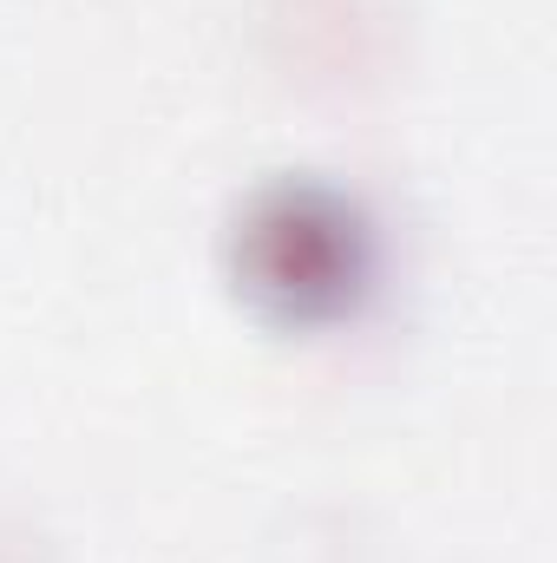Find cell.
<instances>
[{
    "label": "cell",
    "mask_w": 557,
    "mask_h": 563,
    "mask_svg": "<svg viewBox=\"0 0 557 563\" xmlns=\"http://www.w3.org/2000/svg\"><path fill=\"white\" fill-rule=\"evenodd\" d=\"M230 263L263 314L321 328L368 301L381 276V236L348 190L321 177H276L243 203Z\"/></svg>",
    "instance_id": "cell-1"
},
{
    "label": "cell",
    "mask_w": 557,
    "mask_h": 563,
    "mask_svg": "<svg viewBox=\"0 0 557 563\" xmlns=\"http://www.w3.org/2000/svg\"><path fill=\"white\" fill-rule=\"evenodd\" d=\"M0 563H33V551H26V538H13V531H0Z\"/></svg>",
    "instance_id": "cell-2"
}]
</instances>
